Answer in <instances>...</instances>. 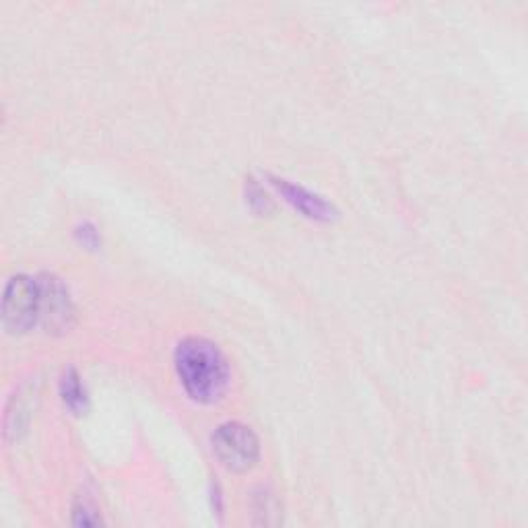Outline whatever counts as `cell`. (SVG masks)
Here are the masks:
<instances>
[{"label":"cell","mask_w":528,"mask_h":528,"mask_svg":"<svg viewBox=\"0 0 528 528\" xmlns=\"http://www.w3.org/2000/svg\"><path fill=\"white\" fill-rule=\"evenodd\" d=\"M174 366L184 392L194 403L213 405L229 388V363L209 339L186 337L174 351Z\"/></svg>","instance_id":"6da1fadb"},{"label":"cell","mask_w":528,"mask_h":528,"mask_svg":"<svg viewBox=\"0 0 528 528\" xmlns=\"http://www.w3.org/2000/svg\"><path fill=\"white\" fill-rule=\"evenodd\" d=\"M102 516H99V510L97 506L89 500V498H81L75 502L73 506V524L77 526H97L102 524Z\"/></svg>","instance_id":"ba28073f"},{"label":"cell","mask_w":528,"mask_h":528,"mask_svg":"<svg viewBox=\"0 0 528 528\" xmlns=\"http://www.w3.org/2000/svg\"><path fill=\"white\" fill-rule=\"evenodd\" d=\"M60 396H62V403L77 415H81L87 409V403H89L87 390H85L83 380L75 368H69L62 374Z\"/></svg>","instance_id":"52a82bcc"},{"label":"cell","mask_w":528,"mask_h":528,"mask_svg":"<svg viewBox=\"0 0 528 528\" xmlns=\"http://www.w3.org/2000/svg\"><path fill=\"white\" fill-rule=\"evenodd\" d=\"M77 238L83 246L87 248H97L99 244H102V238H99L97 229L91 225V223H83L79 229H77Z\"/></svg>","instance_id":"30bf717a"},{"label":"cell","mask_w":528,"mask_h":528,"mask_svg":"<svg viewBox=\"0 0 528 528\" xmlns=\"http://www.w3.org/2000/svg\"><path fill=\"white\" fill-rule=\"evenodd\" d=\"M258 502H260L258 512H256V514H260L258 524H279L281 512H279V504L273 498V493H264L262 491L258 495Z\"/></svg>","instance_id":"9c48e42d"},{"label":"cell","mask_w":528,"mask_h":528,"mask_svg":"<svg viewBox=\"0 0 528 528\" xmlns=\"http://www.w3.org/2000/svg\"><path fill=\"white\" fill-rule=\"evenodd\" d=\"M31 396H36L29 386L21 388L11 396L5 413V442L19 440L31 419Z\"/></svg>","instance_id":"8992f818"},{"label":"cell","mask_w":528,"mask_h":528,"mask_svg":"<svg viewBox=\"0 0 528 528\" xmlns=\"http://www.w3.org/2000/svg\"><path fill=\"white\" fill-rule=\"evenodd\" d=\"M42 289L40 281L27 275H15L3 293V324L13 335H25L40 322Z\"/></svg>","instance_id":"7a4b0ae2"},{"label":"cell","mask_w":528,"mask_h":528,"mask_svg":"<svg viewBox=\"0 0 528 528\" xmlns=\"http://www.w3.org/2000/svg\"><path fill=\"white\" fill-rule=\"evenodd\" d=\"M271 184L281 192L285 201L295 211H300L304 217L314 219V221H330V219L337 217V209L333 205L324 201L322 196L306 190L304 186H297V184H293L289 180H281V178H271Z\"/></svg>","instance_id":"5b68a950"},{"label":"cell","mask_w":528,"mask_h":528,"mask_svg":"<svg viewBox=\"0 0 528 528\" xmlns=\"http://www.w3.org/2000/svg\"><path fill=\"white\" fill-rule=\"evenodd\" d=\"M213 452L231 473H248L260 460V442L248 425L229 421L215 429Z\"/></svg>","instance_id":"3957f363"},{"label":"cell","mask_w":528,"mask_h":528,"mask_svg":"<svg viewBox=\"0 0 528 528\" xmlns=\"http://www.w3.org/2000/svg\"><path fill=\"white\" fill-rule=\"evenodd\" d=\"M38 281L42 289L40 322L48 328V333L50 330L52 333H62V330L71 328L75 318V306L69 289L54 275H42Z\"/></svg>","instance_id":"277c9868"}]
</instances>
